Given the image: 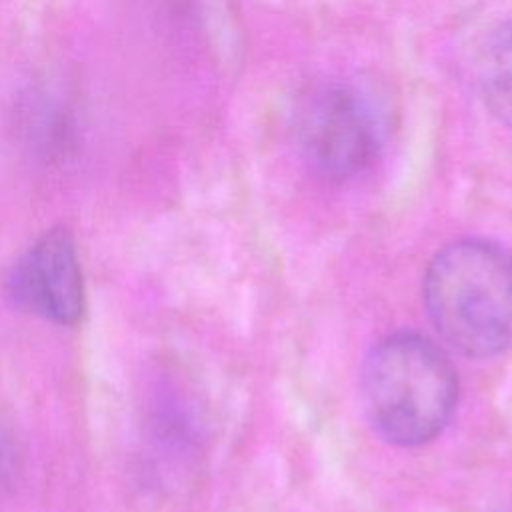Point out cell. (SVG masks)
<instances>
[{
  "instance_id": "cell-2",
  "label": "cell",
  "mask_w": 512,
  "mask_h": 512,
  "mask_svg": "<svg viewBox=\"0 0 512 512\" xmlns=\"http://www.w3.org/2000/svg\"><path fill=\"white\" fill-rule=\"evenodd\" d=\"M362 400L376 432L412 448L434 440L458 404V374L428 336L402 330L372 346L362 364Z\"/></svg>"
},
{
  "instance_id": "cell-6",
  "label": "cell",
  "mask_w": 512,
  "mask_h": 512,
  "mask_svg": "<svg viewBox=\"0 0 512 512\" xmlns=\"http://www.w3.org/2000/svg\"><path fill=\"white\" fill-rule=\"evenodd\" d=\"M12 470V452H10V444L4 438V434L0 432V488L8 482Z\"/></svg>"
},
{
  "instance_id": "cell-4",
  "label": "cell",
  "mask_w": 512,
  "mask_h": 512,
  "mask_svg": "<svg viewBox=\"0 0 512 512\" xmlns=\"http://www.w3.org/2000/svg\"><path fill=\"white\" fill-rule=\"evenodd\" d=\"M8 298L24 312L58 326L84 314V280L74 236L64 226L42 232L10 266Z\"/></svg>"
},
{
  "instance_id": "cell-3",
  "label": "cell",
  "mask_w": 512,
  "mask_h": 512,
  "mask_svg": "<svg viewBox=\"0 0 512 512\" xmlns=\"http://www.w3.org/2000/svg\"><path fill=\"white\" fill-rule=\"evenodd\" d=\"M292 132L304 162L338 182L370 170L386 138L374 100L346 80H326L306 90L294 108Z\"/></svg>"
},
{
  "instance_id": "cell-5",
  "label": "cell",
  "mask_w": 512,
  "mask_h": 512,
  "mask_svg": "<svg viewBox=\"0 0 512 512\" xmlns=\"http://www.w3.org/2000/svg\"><path fill=\"white\" fill-rule=\"evenodd\" d=\"M478 90L488 112L512 128V20L494 28L480 50Z\"/></svg>"
},
{
  "instance_id": "cell-1",
  "label": "cell",
  "mask_w": 512,
  "mask_h": 512,
  "mask_svg": "<svg viewBox=\"0 0 512 512\" xmlns=\"http://www.w3.org/2000/svg\"><path fill=\"white\" fill-rule=\"evenodd\" d=\"M424 306L438 334L474 358L512 348V250L488 238H460L434 254Z\"/></svg>"
}]
</instances>
